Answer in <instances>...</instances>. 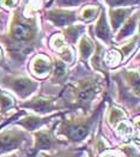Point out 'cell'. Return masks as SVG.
<instances>
[{
  "label": "cell",
  "instance_id": "obj_1",
  "mask_svg": "<svg viewBox=\"0 0 140 157\" xmlns=\"http://www.w3.org/2000/svg\"><path fill=\"white\" fill-rule=\"evenodd\" d=\"M40 29L37 18H26L18 9L13 13L9 31L0 35V42L13 61L22 64L25 58L36 49L40 43Z\"/></svg>",
  "mask_w": 140,
  "mask_h": 157
},
{
  "label": "cell",
  "instance_id": "obj_2",
  "mask_svg": "<svg viewBox=\"0 0 140 157\" xmlns=\"http://www.w3.org/2000/svg\"><path fill=\"white\" fill-rule=\"evenodd\" d=\"M105 79L98 75H91L78 79L74 84L67 86L70 98H64L62 102L66 112L80 110L81 114H90L91 105L97 95L101 92Z\"/></svg>",
  "mask_w": 140,
  "mask_h": 157
},
{
  "label": "cell",
  "instance_id": "obj_3",
  "mask_svg": "<svg viewBox=\"0 0 140 157\" xmlns=\"http://www.w3.org/2000/svg\"><path fill=\"white\" fill-rule=\"evenodd\" d=\"M104 100L100 103V105L91 113V114H71L66 115L62 113L61 120H59V128L58 132L55 131V134L62 136L67 143L79 144L84 140H86L90 137V134L95 131L96 124L98 121L100 114L102 113L104 108Z\"/></svg>",
  "mask_w": 140,
  "mask_h": 157
},
{
  "label": "cell",
  "instance_id": "obj_4",
  "mask_svg": "<svg viewBox=\"0 0 140 157\" xmlns=\"http://www.w3.org/2000/svg\"><path fill=\"white\" fill-rule=\"evenodd\" d=\"M59 120L54 121L51 127L41 128L35 132H31L34 138L32 146L25 152V157H37L40 152H54L56 150L66 147L68 143L66 140L60 139L55 134V128L58 127Z\"/></svg>",
  "mask_w": 140,
  "mask_h": 157
},
{
  "label": "cell",
  "instance_id": "obj_5",
  "mask_svg": "<svg viewBox=\"0 0 140 157\" xmlns=\"http://www.w3.org/2000/svg\"><path fill=\"white\" fill-rule=\"evenodd\" d=\"M0 85L14 92L19 98L25 100L38 89V82L25 75L5 73L0 77Z\"/></svg>",
  "mask_w": 140,
  "mask_h": 157
},
{
  "label": "cell",
  "instance_id": "obj_6",
  "mask_svg": "<svg viewBox=\"0 0 140 157\" xmlns=\"http://www.w3.org/2000/svg\"><path fill=\"white\" fill-rule=\"evenodd\" d=\"M19 107L31 109L40 117H46L47 114H51L53 112H62V110L65 112V105L62 100H60L56 96L38 95L26 102L21 103Z\"/></svg>",
  "mask_w": 140,
  "mask_h": 157
},
{
  "label": "cell",
  "instance_id": "obj_7",
  "mask_svg": "<svg viewBox=\"0 0 140 157\" xmlns=\"http://www.w3.org/2000/svg\"><path fill=\"white\" fill-rule=\"evenodd\" d=\"M30 139V133L21 128H6L0 131V157L21 149Z\"/></svg>",
  "mask_w": 140,
  "mask_h": 157
},
{
  "label": "cell",
  "instance_id": "obj_8",
  "mask_svg": "<svg viewBox=\"0 0 140 157\" xmlns=\"http://www.w3.org/2000/svg\"><path fill=\"white\" fill-rule=\"evenodd\" d=\"M64 112H58L56 114H49L48 117H40V115H26L25 118L18 119V121H14V125L23 127L29 133L35 132L37 130L43 128V126L48 125L53 120H56V118L61 117Z\"/></svg>",
  "mask_w": 140,
  "mask_h": 157
},
{
  "label": "cell",
  "instance_id": "obj_9",
  "mask_svg": "<svg viewBox=\"0 0 140 157\" xmlns=\"http://www.w3.org/2000/svg\"><path fill=\"white\" fill-rule=\"evenodd\" d=\"M29 70L32 76L38 79L49 77L53 70V60L46 54H37L30 63Z\"/></svg>",
  "mask_w": 140,
  "mask_h": 157
},
{
  "label": "cell",
  "instance_id": "obj_10",
  "mask_svg": "<svg viewBox=\"0 0 140 157\" xmlns=\"http://www.w3.org/2000/svg\"><path fill=\"white\" fill-rule=\"evenodd\" d=\"M44 17H46V19L51 21L53 24H55L59 28H67L70 25H73V23L77 19L76 12L66 11V10H59V9L47 11L44 13Z\"/></svg>",
  "mask_w": 140,
  "mask_h": 157
},
{
  "label": "cell",
  "instance_id": "obj_11",
  "mask_svg": "<svg viewBox=\"0 0 140 157\" xmlns=\"http://www.w3.org/2000/svg\"><path fill=\"white\" fill-rule=\"evenodd\" d=\"M70 76V71L68 67L64 61H61L60 59H55L53 61V70L51 73V83L55 85H64L67 82Z\"/></svg>",
  "mask_w": 140,
  "mask_h": 157
},
{
  "label": "cell",
  "instance_id": "obj_12",
  "mask_svg": "<svg viewBox=\"0 0 140 157\" xmlns=\"http://www.w3.org/2000/svg\"><path fill=\"white\" fill-rule=\"evenodd\" d=\"M95 34H96V37L101 40L102 42H104L105 44H112L113 33H112V29H110V26L107 22L104 12L100 14V18H98V21L95 25Z\"/></svg>",
  "mask_w": 140,
  "mask_h": 157
},
{
  "label": "cell",
  "instance_id": "obj_13",
  "mask_svg": "<svg viewBox=\"0 0 140 157\" xmlns=\"http://www.w3.org/2000/svg\"><path fill=\"white\" fill-rule=\"evenodd\" d=\"M104 54H105L104 47L101 43L95 42V51L92 53V55L90 56L91 58V65L95 70L101 71L104 75H107V67L104 65Z\"/></svg>",
  "mask_w": 140,
  "mask_h": 157
},
{
  "label": "cell",
  "instance_id": "obj_14",
  "mask_svg": "<svg viewBox=\"0 0 140 157\" xmlns=\"http://www.w3.org/2000/svg\"><path fill=\"white\" fill-rule=\"evenodd\" d=\"M95 51V42L91 41L88 36H81L78 42V52H79V59L81 63H86L88 59L92 55Z\"/></svg>",
  "mask_w": 140,
  "mask_h": 157
},
{
  "label": "cell",
  "instance_id": "obj_15",
  "mask_svg": "<svg viewBox=\"0 0 140 157\" xmlns=\"http://www.w3.org/2000/svg\"><path fill=\"white\" fill-rule=\"evenodd\" d=\"M85 147L81 149H60L55 152H40L37 157H83Z\"/></svg>",
  "mask_w": 140,
  "mask_h": 157
},
{
  "label": "cell",
  "instance_id": "obj_16",
  "mask_svg": "<svg viewBox=\"0 0 140 157\" xmlns=\"http://www.w3.org/2000/svg\"><path fill=\"white\" fill-rule=\"evenodd\" d=\"M131 10L128 9H116V10H112L110 11V24H112V30L113 33H115L120 25L123 23V21L127 18V16L129 14Z\"/></svg>",
  "mask_w": 140,
  "mask_h": 157
},
{
  "label": "cell",
  "instance_id": "obj_17",
  "mask_svg": "<svg viewBox=\"0 0 140 157\" xmlns=\"http://www.w3.org/2000/svg\"><path fill=\"white\" fill-rule=\"evenodd\" d=\"M138 18H139L138 13H135L134 16H131V17L128 18L126 24H123V28L120 30L119 35L116 36V41H122V40H125L126 37H128L129 35L133 34V31H134L135 28L138 26Z\"/></svg>",
  "mask_w": 140,
  "mask_h": 157
},
{
  "label": "cell",
  "instance_id": "obj_18",
  "mask_svg": "<svg viewBox=\"0 0 140 157\" xmlns=\"http://www.w3.org/2000/svg\"><path fill=\"white\" fill-rule=\"evenodd\" d=\"M125 119H127V115L122 109L116 108V107H110L109 108L108 115H107V122L112 128H114L120 121H122Z\"/></svg>",
  "mask_w": 140,
  "mask_h": 157
},
{
  "label": "cell",
  "instance_id": "obj_19",
  "mask_svg": "<svg viewBox=\"0 0 140 157\" xmlns=\"http://www.w3.org/2000/svg\"><path fill=\"white\" fill-rule=\"evenodd\" d=\"M84 30H85V25H70L67 26V29H65L62 36L67 43L74 44Z\"/></svg>",
  "mask_w": 140,
  "mask_h": 157
},
{
  "label": "cell",
  "instance_id": "obj_20",
  "mask_svg": "<svg viewBox=\"0 0 140 157\" xmlns=\"http://www.w3.org/2000/svg\"><path fill=\"white\" fill-rule=\"evenodd\" d=\"M14 107V100L7 94L0 89V114H5Z\"/></svg>",
  "mask_w": 140,
  "mask_h": 157
},
{
  "label": "cell",
  "instance_id": "obj_21",
  "mask_svg": "<svg viewBox=\"0 0 140 157\" xmlns=\"http://www.w3.org/2000/svg\"><path fill=\"white\" fill-rule=\"evenodd\" d=\"M138 41H139V35L137 34V35L131 40L129 42H127L126 44H123L122 47H120V48H119V52L121 53V55H122V59H123V60H125V59H127L128 56H129V54H132V52L134 51V48L138 46Z\"/></svg>",
  "mask_w": 140,
  "mask_h": 157
},
{
  "label": "cell",
  "instance_id": "obj_22",
  "mask_svg": "<svg viewBox=\"0 0 140 157\" xmlns=\"http://www.w3.org/2000/svg\"><path fill=\"white\" fill-rule=\"evenodd\" d=\"M97 12H98L97 7H92V6H90V7H85V9L81 11L80 19H81L83 22H90V21L95 19V17L97 16Z\"/></svg>",
  "mask_w": 140,
  "mask_h": 157
},
{
  "label": "cell",
  "instance_id": "obj_23",
  "mask_svg": "<svg viewBox=\"0 0 140 157\" xmlns=\"http://www.w3.org/2000/svg\"><path fill=\"white\" fill-rule=\"evenodd\" d=\"M107 4L110 7H119V6H126V5H133L138 4L139 0H105Z\"/></svg>",
  "mask_w": 140,
  "mask_h": 157
},
{
  "label": "cell",
  "instance_id": "obj_24",
  "mask_svg": "<svg viewBox=\"0 0 140 157\" xmlns=\"http://www.w3.org/2000/svg\"><path fill=\"white\" fill-rule=\"evenodd\" d=\"M102 157H125L123 152L119 151V150H104L102 152Z\"/></svg>",
  "mask_w": 140,
  "mask_h": 157
},
{
  "label": "cell",
  "instance_id": "obj_25",
  "mask_svg": "<svg viewBox=\"0 0 140 157\" xmlns=\"http://www.w3.org/2000/svg\"><path fill=\"white\" fill-rule=\"evenodd\" d=\"M83 1L85 0H56L58 5L60 6H76V5L81 4Z\"/></svg>",
  "mask_w": 140,
  "mask_h": 157
},
{
  "label": "cell",
  "instance_id": "obj_26",
  "mask_svg": "<svg viewBox=\"0 0 140 157\" xmlns=\"http://www.w3.org/2000/svg\"><path fill=\"white\" fill-rule=\"evenodd\" d=\"M18 0H1V5L4 6H10V7H14L17 5Z\"/></svg>",
  "mask_w": 140,
  "mask_h": 157
},
{
  "label": "cell",
  "instance_id": "obj_27",
  "mask_svg": "<svg viewBox=\"0 0 140 157\" xmlns=\"http://www.w3.org/2000/svg\"><path fill=\"white\" fill-rule=\"evenodd\" d=\"M1 61H2V56H1V53H0V65H1Z\"/></svg>",
  "mask_w": 140,
  "mask_h": 157
},
{
  "label": "cell",
  "instance_id": "obj_28",
  "mask_svg": "<svg viewBox=\"0 0 140 157\" xmlns=\"http://www.w3.org/2000/svg\"><path fill=\"white\" fill-rule=\"evenodd\" d=\"M90 157H93V155H92V152L90 151Z\"/></svg>",
  "mask_w": 140,
  "mask_h": 157
}]
</instances>
